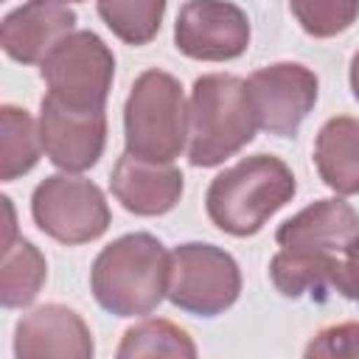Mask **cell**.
Instances as JSON below:
<instances>
[{
  "instance_id": "1",
  "label": "cell",
  "mask_w": 359,
  "mask_h": 359,
  "mask_svg": "<svg viewBox=\"0 0 359 359\" xmlns=\"http://www.w3.org/2000/svg\"><path fill=\"white\" fill-rule=\"evenodd\" d=\"M171 275V252L151 233H126L107 244L90 269V292L95 303L115 317L151 314Z\"/></svg>"
},
{
  "instance_id": "2",
  "label": "cell",
  "mask_w": 359,
  "mask_h": 359,
  "mask_svg": "<svg viewBox=\"0 0 359 359\" xmlns=\"http://www.w3.org/2000/svg\"><path fill=\"white\" fill-rule=\"evenodd\" d=\"M297 191L292 168L275 154H252L216 174L205 194L208 219L227 236H255Z\"/></svg>"
},
{
  "instance_id": "3",
  "label": "cell",
  "mask_w": 359,
  "mask_h": 359,
  "mask_svg": "<svg viewBox=\"0 0 359 359\" xmlns=\"http://www.w3.org/2000/svg\"><path fill=\"white\" fill-rule=\"evenodd\" d=\"M258 129L247 81L233 73H205L191 87L188 101V163L216 168L247 143Z\"/></svg>"
},
{
  "instance_id": "4",
  "label": "cell",
  "mask_w": 359,
  "mask_h": 359,
  "mask_svg": "<svg viewBox=\"0 0 359 359\" xmlns=\"http://www.w3.org/2000/svg\"><path fill=\"white\" fill-rule=\"evenodd\" d=\"M126 151L149 163H174L188 149V101L177 76L143 70L123 104Z\"/></svg>"
},
{
  "instance_id": "5",
  "label": "cell",
  "mask_w": 359,
  "mask_h": 359,
  "mask_svg": "<svg viewBox=\"0 0 359 359\" xmlns=\"http://www.w3.org/2000/svg\"><path fill=\"white\" fill-rule=\"evenodd\" d=\"M241 294V269L236 258L208 241H185L171 250V275L165 297L185 314L219 317Z\"/></svg>"
},
{
  "instance_id": "6",
  "label": "cell",
  "mask_w": 359,
  "mask_h": 359,
  "mask_svg": "<svg viewBox=\"0 0 359 359\" xmlns=\"http://www.w3.org/2000/svg\"><path fill=\"white\" fill-rule=\"evenodd\" d=\"M39 76L59 104L104 109L115 79V56L95 31H73L42 59Z\"/></svg>"
},
{
  "instance_id": "7",
  "label": "cell",
  "mask_w": 359,
  "mask_h": 359,
  "mask_svg": "<svg viewBox=\"0 0 359 359\" xmlns=\"http://www.w3.org/2000/svg\"><path fill=\"white\" fill-rule=\"evenodd\" d=\"M34 224L59 244H87L107 233L112 213L104 191L79 174H50L31 194Z\"/></svg>"
},
{
  "instance_id": "8",
  "label": "cell",
  "mask_w": 359,
  "mask_h": 359,
  "mask_svg": "<svg viewBox=\"0 0 359 359\" xmlns=\"http://www.w3.org/2000/svg\"><path fill=\"white\" fill-rule=\"evenodd\" d=\"M317 90L320 81L314 70H309L300 62H275L258 67L247 79V95L258 129L278 137L297 135L300 123L317 104Z\"/></svg>"
},
{
  "instance_id": "9",
  "label": "cell",
  "mask_w": 359,
  "mask_h": 359,
  "mask_svg": "<svg viewBox=\"0 0 359 359\" xmlns=\"http://www.w3.org/2000/svg\"><path fill=\"white\" fill-rule=\"evenodd\" d=\"M174 45L196 62H230L250 45V20L230 0H188L174 22Z\"/></svg>"
},
{
  "instance_id": "10",
  "label": "cell",
  "mask_w": 359,
  "mask_h": 359,
  "mask_svg": "<svg viewBox=\"0 0 359 359\" xmlns=\"http://www.w3.org/2000/svg\"><path fill=\"white\" fill-rule=\"evenodd\" d=\"M39 140L45 157L70 174L93 168L107 146V112L73 109L45 95L39 104Z\"/></svg>"
},
{
  "instance_id": "11",
  "label": "cell",
  "mask_w": 359,
  "mask_h": 359,
  "mask_svg": "<svg viewBox=\"0 0 359 359\" xmlns=\"http://www.w3.org/2000/svg\"><path fill=\"white\" fill-rule=\"evenodd\" d=\"M95 353L90 325L84 317L62 303H45L22 314L14 325V356L17 359H90Z\"/></svg>"
},
{
  "instance_id": "12",
  "label": "cell",
  "mask_w": 359,
  "mask_h": 359,
  "mask_svg": "<svg viewBox=\"0 0 359 359\" xmlns=\"http://www.w3.org/2000/svg\"><path fill=\"white\" fill-rule=\"evenodd\" d=\"M76 31V11L67 0H25L3 17L0 45L20 65H42V59Z\"/></svg>"
},
{
  "instance_id": "13",
  "label": "cell",
  "mask_w": 359,
  "mask_h": 359,
  "mask_svg": "<svg viewBox=\"0 0 359 359\" xmlns=\"http://www.w3.org/2000/svg\"><path fill=\"white\" fill-rule=\"evenodd\" d=\"M112 196L135 216H163L177 208L185 177L171 163H149L123 151L109 174Z\"/></svg>"
},
{
  "instance_id": "14",
  "label": "cell",
  "mask_w": 359,
  "mask_h": 359,
  "mask_svg": "<svg viewBox=\"0 0 359 359\" xmlns=\"http://www.w3.org/2000/svg\"><path fill=\"white\" fill-rule=\"evenodd\" d=\"M353 236H359V213L351 202L328 196L306 205L300 213L286 219L278 227L275 241L283 250L339 255Z\"/></svg>"
},
{
  "instance_id": "15",
  "label": "cell",
  "mask_w": 359,
  "mask_h": 359,
  "mask_svg": "<svg viewBox=\"0 0 359 359\" xmlns=\"http://www.w3.org/2000/svg\"><path fill=\"white\" fill-rule=\"evenodd\" d=\"M314 165L334 194H359V118L337 115L320 126L314 140Z\"/></svg>"
},
{
  "instance_id": "16",
  "label": "cell",
  "mask_w": 359,
  "mask_h": 359,
  "mask_svg": "<svg viewBox=\"0 0 359 359\" xmlns=\"http://www.w3.org/2000/svg\"><path fill=\"white\" fill-rule=\"evenodd\" d=\"M342 255V252H339ZM339 255L328 252H297V250H278L269 261V278L272 286L283 297H311L317 303L328 300L331 292H337V269Z\"/></svg>"
},
{
  "instance_id": "17",
  "label": "cell",
  "mask_w": 359,
  "mask_h": 359,
  "mask_svg": "<svg viewBox=\"0 0 359 359\" xmlns=\"http://www.w3.org/2000/svg\"><path fill=\"white\" fill-rule=\"evenodd\" d=\"M42 154L39 123L28 109L3 104L0 107V180L11 182L28 174Z\"/></svg>"
},
{
  "instance_id": "18",
  "label": "cell",
  "mask_w": 359,
  "mask_h": 359,
  "mask_svg": "<svg viewBox=\"0 0 359 359\" xmlns=\"http://www.w3.org/2000/svg\"><path fill=\"white\" fill-rule=\"evenodd\" d=\"M48 278L45 255L28 238H14L3 244V272H0V300L6 309H22L34 303Z\"/></svg>"
},
{
  "instance_id": "19",
  "label": "cell",
  "mask_w": 359,
  "mask_h": 359,
  "mask_svg": "<svg viewBox=\"0 0 359 359\" xmlns=\"http://www.w3.org/2000/svg\"><path fill=\"white\" fill-rule=\"evenodd\" d=\"M118 359H135V356H196V345L188 337L185 328L174 325L171 320L163 317H149L132 328H126L121 345H118Z\"/></svg>"
},
{
  "instance_id": "20",
  "label": "cell",
  "mask_w": 359,
  "mask_h": 359,
  "mask_svg": "<svg viewBox=\"0 0 359 359\" xmlns=\"http://www.w3.org/2000/svg\"><path fill=\"white\" fill-rule=\"evenodd\" d=\"M98 17L126 45H149L165 17V0H98Z\"/></svg>"
},
{
  "instance_id": "21",
  "label": "cell",
  "mask_w": 359,
  "mask_h": 359,
  "mask_svg": "<svg viewBox=\"0 0 359 359\" xmlns=\"http://www.w3.org/2000/svg\"><path fill=\"white\" fill-rule=\"evenodd\" d=\"M300 28L314 39H328L348 31L359 17V0H289Z\"/></svg>"
},
{
  "instance_id": "22",
  "label": "cell",
  "mask_w": 359,
  "mask_h": 359,
  "mask_svg": "<svg viewBox=\"0 0 359 359\" xmlns=\"http://www.w3.org/2000/svg\"><path fill=\"white\" fill-rule=\"evenodd\" d=\"M306 356H359V323L323 328L306 345Z\"/></svg>"
},
{
  "instance_id": "23",
  "label": "cell",
  "mask_w": 359,
  "mask_h": 359,
  "mask_svg": "<svg viewBox=\"0 0 359 359\" xmlns=\"http://www.w3.org/2000/svg\"><path fill=\"white\" fill-rule=\"evenodd\" d=\"M337 292L353 303H359V236H353L342 255H339V269H337Z\"/></svg>"
},
{
  "instance_id": "24",
  "label": "cell",
  "mask_w": 359,
  "mask_h": 359,
  "mask_svg": "<svg viewBox=\"0 0 359 359\" xmlns=\"http://www.w3.org/2000/svg\"><path fill=\"white\" fill-rule=\"evenodd\" d=\"M351 90H353V98L359 101V50L353 53V59H351Z\"/></svg>"
},
{
  "instance_id": "25",
  "label": "cell",
  "mask_w": 359,
  "mask_h": 359,
  "mask_svg": "<svg viewBox=\"0 0 359 359\" xmlns=\"http://www.w3.org/2000/svg\"><path fill=\"white\" fill-rule=\"evenodd\" d=\"M67 3H84V0H67Z\"/></svg>"
}]
</instances>
